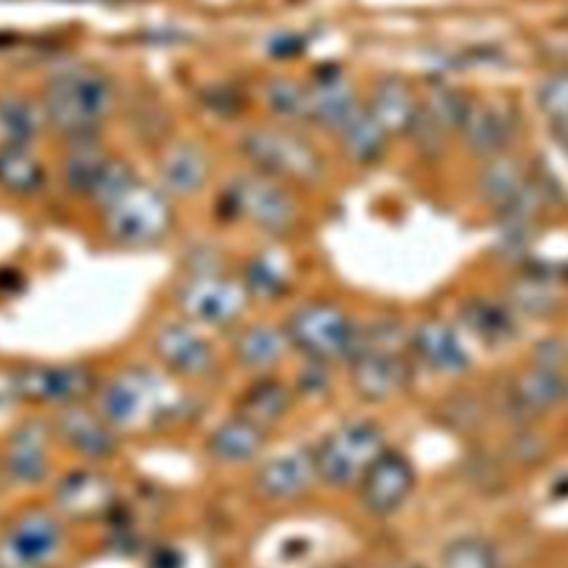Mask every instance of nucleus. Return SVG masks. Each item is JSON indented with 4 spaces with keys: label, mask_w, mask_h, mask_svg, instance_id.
Listing matches in <instances>:
<instances>
[{
    "label": "nucleus",
    "mask_w": 568,
    "mask_h": 568,
    "mask_svg": "<svg viewBox=\"0 0 568 568\" xmlns=\"http://www.w3.org/2000/svg\"><path fill=\"white\" fill-rule=\"evenodd\" d=\"M49 424L55 444L87 464L109 462L120 450V433L91 406V402L58 408Z\"/></svg>",
    "instance_id": "f8f14e48"
},
{
    "label": "nucleus",
    "mask_w": 568,
    "mask_h": 568,
    "mask_svg": "<svg viewBox=\"0 0 568 568\" xmlns=\"http://www.w3.org/2000/svg\"><path fill=\"white\" fill-rule=\"evenodd\" d=\"M64 539V521L53 508H27L0 526V568H51Z\"/></svg>",
    "instance_id": "9d476101"
},
{
    "label": "nucleus",
    "mask_w": 568,
    "mask_h": 568,
    "mask_svg": "<svg viewBox=\"0 0 568 568\" xmlns=\"http://www.w3.org/2000/svg\"><path fill=\"white\" fill-rule=\"evenodd\" d=\"M202 104L206 111L226 118V115H235L237 111H242V95H237L235 87L229 84H217L211 89L202 91Z\"/></svg>",
    "instance_id": "4c0bfd02"
},
{
    "label": "nucleus",
    "mask_w": 568,
    "mask_h": 568,
    "mask_svg": "<svg viewBox=\"0 0 568 568\" xmlns=\"http://www.w3.org/2000/svg\"><path fill=\"white\" fill-rule=\"evenodd\" d=\"M462 322L486 344H501L515 333V320L508 306L493 300H473L462 306Z\"/></svg>",
    "instance_id": "72a5a7b5"
},
{
    "label": "nucleus",
    "mask_w": 568,
    "mask_h": 568,
    "mask_svg": "<svg viewBox=\"0 0 568 568\" xmlns=\"http://www.w3.org/2000/svg\"><path fill=\"white\" fill-rule=\"evenodd\" d=\"M351 386L364 402H386L410 382L408 351L359 348L348 357Z\"/></svg>",
    "instance_id": "f3484780"
},
{
    "label": "nucleus",
    "mask_w": 568,
    "mask_h": 568,
    "mask_svg": "<svg viewBox=\"0 0 568 568\" xmlns=\"http://www.w3.org/2000/svg\"><path fill=\"white\" fill-rule=\"evenodd\" d=\"M364 106L390 138H402L413 131L422 102L404 78L384 75L373 84Z\"/></svg>",
    "instance_id": "393cba45"
},
{
    "label": "nucleus",
    "mask_w": 568,
    "mask_h": 568,
    "mask_svg": "<svg viewBox=\"0 0 568 568\" xmlns=\"http://www.w3.org/2000/svg\"><path fill=\"white\" fill-rule=\"evenodd\" d=\"M410 353L437 375H457L468 368V353L448 322L424 320L410 333Z\"/></svg>",
    "instance_id": "a878e982"
},
{
    "label": "nucleus",
    "mask_w": 568,
    "mask_h": 568,
    "mask_svg": "<svg viewBox=\"0 0 568 568\" xmlns=\"http://www.w3.org/2000/svg\"><path fill=\"white\" fill-rule=\"evenodd\" d=\"M91 406L120 435L146 430L166 415L164 386L140 366H129L109 379H100Z\"/></svg>",
    "instance_id": "6e6552de"
},
{
    "label": "nucleus",
    "mask_w": 568,
    "mask_h": 568,
    "mask_svg": "<svg viewBox=\"0 0 568 568\" xmlns=\"http://www.w3.org/2000/svg\"><path fill=\"white\" fill-rule=\"evenodd\" d=\"M151 351L166 375L184 382H202L217 368V353L204 328L182 317L155 326Z\"/></svg>",
    "instance_id": "9b49d317"
},
{
    "label": "nucleus",
    "mask_w": 568,
    "mask_h": 568,
    "mask_svg": "<svg viewBox=\"0 0 568 568\" xmlns=\"http://www.w3.org/2000/svg\"><path fill=\"white\" fill-rule=\"evenodd\" d=\"M44 111L38 95L27 98L24 93L7 91L0 93V133L7 144L33 146V142L47 131Z\"/></svg>",
    "instance_id": "7c9ffc66"
},
{
    "label": "nucleus",
    "mask_w": 568,
    "mask_h": 568,
    "mask_svg": "<svg viewBox=\"0 0 568 568\" xmlns=\"http://www.w3.org/2000/svg\"><path fill=\"white\" fill-rule=\"evenodd\" d=\"M326 368H328V364H320V362H308L306 359L304 368L297 375V382L293 384L295 395H304V397L322 395L328 388Z\"/></svg>",
    "instance_id": "58836bf2"
},
{
    "label": "nucleus",
    "mask_w": 568,
    "mask_h": 568,
    "mask_svg": "<svg viewBox=\"0 0 568 568\" xmlns=\"http://www.w3.org/2000/svg\"><path fill=\"white\" fill-rule=\"evenodd\" d=\"M217 206L222 217L268 237H284L300 222V206L291 186L253 169L226 180L220 189Z\"/></svg>",
    "instance_id": "7ed1b4c3"
},
{
    "label": "nucleus",
    "mask_w": 568,
    "mask_h": 568,
    "mask_svg": "<svg viewBox=\"0 0 568 568\" xmlns=\"http://www.w3.org/2000/svg\"><path fill=\"white\" fill-rule=\"evenodd\" d=\"M282 328L288 344L308 362H348L357 342V324L328 300H311L288 311Z\"/></svg>",
    "instance_id": "0eeeda50"
},
{
    "label": "nucleus",
    "mask_w": 568,
    "mask_h": 568,
    "mask_svg": "<svg viewBox=\"0 0 568 568\" xmlns=\"http://www.w3.org/2000/svg\"><path fill=\"white\" fill-rule=\"evenodd\" d=\"M306 126L335 135L364 102L353 87V82L337 69L315 71L306 82Z\"/></svg>",
    "instance_id": "6ab92c4d"
},
{
    "label": "nucleus",
    "mask_w": 568,
    "mask_h": 568,
    "mask_svg": "<svg viewBox=\"0 0 568 568\" xmlns=\"http://www.w3.org/2000/svg\"><path fill=\"white\" fill-rule=\"evenodd\" d=\"M510 304L528 315H552L561 304L555 284L548 277L530 275L510 286Z\"/></svg>",
    "instance_id": "c9c22d12"
},
{
    "label": "nucleus",
    "mask_w": 568,
    "mask_h": 568,
    "mask_svg": "<svg viewBox=\"0 0 568 568\" xmlns=\"http://www.w3.org/2000/svg\"><path fill=\"white\" fill-rule=\"evenodd\" d=\"M517 131L513 109L499 102H473L459 131L464 149L479 162L508 153Z\"/></svg>",
    "instance_id": "412c9836"
},
{
    "label": "nucleus",
    "mask_w": 568,
    "mask_h": 568,
    "mask_svg": "<svg viewBox=\"0 0 568 568\" xmlns=\"http://www.w3.org/2000/svg\"><path fill=\"white\" fill-rule=\"evenodd\" d=\"M98 215L106 242L129 251L158 246L175 224L173 200L142 178Z\"/></svg>",
    "instance_id": "20e7f679"
},
{
    "label": "nucleus",
    "mask_w": 568,
    "mask_h": 568,
    "mask_svg": "<svg viewBox=\"0 0 568 568\" xmlns=\"http://www.w3.org/2000/svg\"><path fill=\"white\" fill-rule=\"evenodd\" d=\"M302 49L304 44L300 42V38L295 33H288V36H275L268 47V53L273 58H293V55H300Z\"/></svg>",
    "instance_id": "a19ab883"
},
{
    "label": "nucleus",
    "mask_w": 568,
    "mask_h": 568,
    "mask_svg": "<svg viewBox=\"0 0 568 568\" xmlns=\"http://www.w3.org/2000/svg\"><path fill=\"white\" fill-rule=\"evenodd\" d=\"M240 280L246 286L251 302L273 304L288 291V266L280 253H255L244 264Z\"/></svg>",
    "instance_id": "473e14b6"
},
{
    "label": "nucleus",
    "mask_w": 568,
    "mask_h": 568,
    "mask_svg": "<svg viewBox=\"0 0 568 568\" xmlns=\"http://www.w3.org/2000/svg\"><path fill=\"white\" fill-rule=\"evenodd\" d=\"M566 362V348L561 342H555V339H548L544 344L537 346L535 351V366H541V368H552V371H561Z\"/></svg>",
    "instance_id": "ea45409f"
},
{
    "label": "nucleus",
    "mask_w": 568,
    "mask_h": 568,
    "mask_svg": "<svg viewBox=\"0 0 568 568\" xmlns=\"http://www.w3.org/2000/svg\"><path fill=\"white\" fill-rule=\"evenodd\" d=\"M335 140L346 162L368 169L384 160L388 142L393 138L377 124V120L362 104L359 111L335 133Z\"/></svg>",
    "instance_id": "cd10ccee"
},
{
    "label": "nucleus",
    "mask_w": 568,
    "mask_h": 568,
    "mask_svg": "<svg viewBox=\"0 0 568 568\" xmlns=\"http://www.w3.org/2000/svg\"><path fill=\"white\" fill-rule=\"evenodd\" d=\"M240 275L220 271H193L173 288V306L178 315L200 328L233 331L244 322L251 306Z\"/></svg>",
    "instance_id": "423d86ee"
},
{
    "label": "nucleus",
    "mask_w": 568,
    "mask_h": 568,
    "mask_svg": "<svg viewBox=\"0 0 568 568\" xmlns=\"http://www.w3.org/2000/svg\"><path fill=\"white\" fill-rule=\"evenodd\" d=\"M140 180L135 166L120 155H109L102 171L98 173L84 204H89L93 211H104L111 202H115L129 186H133Z\"/></svg>",
    "instance_id": "f704fd0d"
},
{
    "label": "nucleus",
    "mask_w": 568,
    "mask_h": 568,
    "mask_svg": "<svg viewBox=\"0 0 568 568\" xmlns=\"http://www.w3.org/2000/svg\"><path fill=\"white\" fill-rule=\"evenodd\" d=\"M415 488V468L406 455L386 448L357 484L359 506L373 517L395 515Z\"/></svg>",
    "instance_id": "dca6fc26"
},
{
    "label": "nucleus",
    "mask_w": 568,
    "mask_h": 568,
    "mask_svg": "<svg viewBox=\"0 0 568 568\" xmlns=\"http://www.w3.org/2000/svg\"><path fill=\"white\" fill-rule=\"evenodd\" d=\"M211 178V158L193 140L164 142L155 160V184L175 202L200 195Z\"/></svg>",
    "instance_id": "a211bd4d"
},
{
    "label": "nucleus",
    "mask_w": 568,
    "mask_h": 568,
    "mask_svg": "<svg viewBox=\"0 0 568 568\" xmlns=\"http://www.w3.org/2000/svg\"><path fill=\"white\" fill-rule=\"evenodd\" d=\"M288 337L280 326L268 322H242L231 331V359L246 373L268 375L291 353Z\"/></svg>",
    "instance_id": "aec40b11"
},
{
    "label": "nucleus",
    "mask_w": 568,
    "mask_h": 568,
    "mask_svg": "<svg viewBox=\"0 0 568 568\" xmlns=\"http://www.w3.org/2000/svg\"><path fill=\"white\" fill-rule=\"evenodd\" d=\"M55 444L51 424L27 419L4 439L0 473L13 486H40L51 475V446Z\"/></svg>",
    "instance_id": "4468645a"
},
{
    "label": "nucleus",
    "mask_w": 568,
    "mask_h": 568,
    "mask_svg": "<svg viewBox=\"0 0 568 568\" xmlns=\"http://www.w3.org/2000/svg\"><path fill=\"white\" fill-rule=\"evenodd\" d=\"M0 144H2V133H0Z\"/></svg>",
    "instance_id": "79ce46f5"
},
{
    "label": "nucleus",
    "mask_w": 568,
    "mask_h": 568,
    "mask_svg": "<svg viewBox=\"0 0 568 568\" xmlns=\"http://www.w3.org/2000/svg\"><path fill=\"white\" fill-rule=\"evenodd\" d=\"M109 155L111 151L100 138L64 142V153L60 160V182L64 191L84 202Z\"/></svg>",
    "instance_id": "c85d7f7f"
},
{
    "label": "nucleus",
    "mask_w": 568,
    "mask_h": 568,
    "mask_svg": "<svg viewBox=\"0 0 568 568\" xmlns=\"http://www.w3.org/2000/svg\"><path fill=\"white\" fill-rule=\"evenodd\" d=\"M439 568H497L493 546L479 537H462L446 546Z\"/></svg>",
    "instance_id": "e433bc0d"
},
{
    "label": "nucleus",
    "mask_w": 568,
    "mask_h": 568,
    "mask_svg": "<svg viewBox=\"0 0 568 568\" xmlns=\"http://www.w3.org/2000/svg\"><path fill=\"white\" fill-rule=\"evenodd\" d=\"M49 131L64 142L100 138L115 113L113 78L93 64H69L49 73L38 93Z\"/></svg>",
    "instance_id": "f257e3e1"
},
{
    "label": "nucleus",
    "mask_w": 568,
    "mask_h": 568,
    "mask_svg": "<svg viewBox=\"0 0 568 568\" xmlns=\"http://www.w3.org/2000/svg\"><path fill=\"white\" fill-rule=\"evenodd\" d=\"M51 501L62 521L93 524L113 513L118 488L115 481L98 468H75L55 481Z\"/></svg>",
    "instance_id": "ddd939ff"
},
{
    "label": "nucleus",
    "mask_w": 568,
    "mask_h": 568,
    "mask_svg": "<svg viewBox=\"0 0 568 568\" xmlns=\"http://www.w3.org/2000/svg\"><path fill=\"white\" fill-rule=\"evenodd\" d=\"M260 100L275 122L306 126V82L291 75H271L260 87Z\"/></svg>",
    "instance_id": "2f4dec72"
},
{
    "label": "nucleus",
    "mask_w": 568,
    "mask_h": 568,
    "mask_svg": "<svg viewBox=\"0 0 568 568\" xmlns=\"http://www.w3.org/2000/svg\"><path fill=\"white\" fill-rule=\"evenodd\" d=\"M568 399V379L561 371L530 366L513 377L508 386V408L519 419H535Z\"/></svg>",
    "instance_id": "5701e85b"
},
{
    "label": "nucleus",
    "mask_w": 568,
    "mask_h": 568,
    "mask_svg": "<svg viewBox=\"0 0 568 568\" xmlns=\"http://www.w3.org/2000/svg\"><path fill=\"white\" fill-rule=\"evenodd\" d=\"M98 386V373L84 362H24L11 371L16 402L53 410L91 402Z\"/></svg>",
    "instance_id": "1a4fd4ad"
},
{
    "label": "nucleus",
    "mask_w": 568,
    "mask_h": 568,
    "mask_svg": "<svg viewBox=\"0 0 568 568\" xmlns=\"http://www.w3.org/2000/svg\"><path fill=\"white\" fill-rule=\"evenodd\" d=\"M268 435L271 433L262 430L260 426L231 413V417L206 433L202 450L217 466H248L262 459L268 446Z\"/></svg>",
    "instance_id": "4be33fe9"
},
{
    "label": "nucleus",
    "mask_w": 568,
    "mask_h": 568,
    "mask_svg": "<svg viewBox=\"0 0 568 568\" xmlns=\"http://www.w3.org/2000/svg\"><path fill=\"white\" fill-rule=\"evenodd\" d=\"M237 153L248 169L291 189H313L326 178L324 153L300 126L280 122L248 126L237 135Z\"/></svg>",
    "instance_id": "f03ea898"
},
{
    "label": "nucleus",
    "mask_w": 568,
    "mask_h": 568,
    "mask_svg": "<svg viewBox=\"0 0 568 568\" xmlns=\"http://www.w3.org/2000/svg\"><path fill=\"white\" fill-rule=\"evenodd\" d=\"M317 481L311 446L260 459L251 473V490L264 504H291L306 497Z\"/></svg>",
    "instance_id": "2eb2a0df"
},
{
    "label": "nucleus",
    "mask_w": 568,
    "mask_h": 568,
    "mask_svg": "<svg viewBox=\"0 0 568 568\" xmlns=\"http://www.w3.org/2000/svg\"><path fill=\"white\" fill-rule=\"evenodd\" d=\"M386 448V437L375 422H344L311 446L317 481L333 490L357 488L366 470Z\"/></svg>",
    "instance_id": "39448f33"
},
{
    "label": "nucleus",
    "mask_w": 568,
    "mask_h": 568,
    "mask_svg": "<svg viewBox=\"0 0 568 568\" xmlns=\"http://www.w3.org/2000/svg\"><path fill=\"white\" fill-rule=\"evenodd\" d=\"M526 184H528L526 164L517 155L501 153L481 162V169L475 182V193L479 195V202H484L495 211H501L510 200L519 195V191Z\"/></svg>",
    "instance_id": "c756f323"
},
{
    "label": "nucleus",
    "mask_w": 568,
    "mask_h": 568,
    "mask_svg": "<svg viewBox=\"0 0 568 568\" xmlns=\"http://www.w3.org/2000/svg\"><path fill=\"white\" fill-rule=\"evenodd\" d=\"M49 171L33 146L0 144V191L11 197H36L44 191Z\"/></svg>",
    "instance_id": "bb28decb"
},
{
    "label": "nucleus",
    "mask_w": 568,
    "mask_h": 568,
    "mask_svg": "<svg viewBox=\"0 0 568 568\" xmlns=\"http://www.w3.org/2000/svg\"><path fill=\"white\" fill-rule=\"evenodd\" d=\"M295 404V390L273 373L255 375V379L237 395L233 415L271 433L277 428Z\"/></svg>",
    "instance_id": "b1692460"
}]
</instances>
